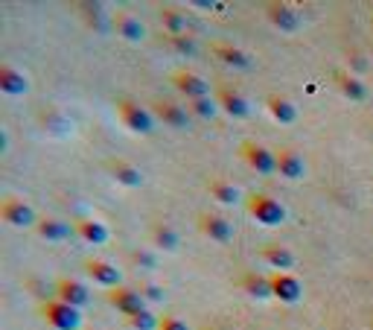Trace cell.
Listing matches in <instances>:
<instances>
[{"mask_svg":"<svg viewBox=\"0 0 373 330\" xmlns=\"http://www.w3.org/2000/svg\"><path fill=\"white\" fill-rule=\"evenodd\" d=\"M245 214L263 228H277L286 222V207L268 193H251L245 199Z\"/></svg>","mask_w":373,"mask_h":330,"instance_id":"obj_1","label":"cell"},{"mask_svg":"<svg viewBox=\"0 0 373 330\" xmlns=\"http://www.w3.org/2000/svg\"><path fill=\"white\" fill-rule=\"evenodd\" d=\"M117 120L122 123V129L132 132V135H140V138H149L154 135V114L149 108H143L140 103L135 100H117Z\"/></svg>","mask_w":373,"mask_h":330,"instance_id":"obj_2","label":"cell"},{"mask_svg":"<svg viewBox=\"0 0 373 330\" xmlns=\"http://www.w3.org/2000/svg\"><path fill=\"white\" fill-rule=\"evenodd\" d=\"M41 319L50 330H82V310L58 301V298H50V301L41 304Z\"/></svg>","mask_w":373,"mask_h":330,"instance_id":"obj_3","label":"cell"},{"mask_svg":"<svg viewBox=\"0 0 373 330\" xmlns=\"http://www.w3.org/2000/svg\"><path fill=\"white\" fill-rule=\"evenodd\" d=\"M239 155L257 175H277V149H268L257 140H242Z\"/></svg>","mask_w":373,"mask_h":330,"instance_id":"obj_4","label":"cell"},{"mask_svg":"<svg viewBox=\"0 0 373 330\" xmlns=\"http://www.w3.org/2000/svg\"><path fill=\"white\" fill-rule=\"evenodd\" d=\"M0 220H4L9 228H36L38 225V214L36 207L18 199V196H6L4 202H0Z\"/></svg>","mask_w":373,"mask_h":330,"instance_id":"obj_5","label":"cell"},{"mask_svg":"<svg viewBox=\"0 0 373 330\" xmlns=\"http://www.w3.org/2000/svg\"><path fill=\"white\" fill-rule=\"evenodd\" d=\"M85 275L90 278L93 287H103V289H117L122 287V269H117L111 260H103V257H90L85 260Z\"/></svg>","mask_w":373,"mask_h":330,"instance_id":"obj_6","label":"cell"},{"mask_svg":"<svg viewBox=\"0 0 373 330\" xmlns=\"http://www.w3.org/2000/svg\"><path fill=\"white\" fill-rule=\"evenodd\" d=\"M108 304H111L120 316L132 319V316H137V313L146 310V298H143L140 289H132V287L122 284V287H117V289L108 292Z\"/></svg>","mask_w":373,"mask_h":330,"instance_id":"obj_7","label":"cell"},{"mask_svg":"<svg viewBox=\"0 0 373 330\" xmlns=\"http://www.w3.org/2000/svg\"><path fill=\"white\" fill-rule=\"evenodd\" d=\"M271 292L280 304H298L303 301V284L292 272H271Z\"/></svg>","mask_w":373,"mask_h":330,"instance_id":"obj_8","label":"cell"},{"mask_svg":"<svg viewBox=\"0 0 373 330\" xmlns=\"http://www.w3.org/2000/svg\"><path fill=\"white\" fill-rule=\"evenodd\" d=\"M169 82L175 85V91H181L186 97V103H193V100H204L210 97V85L204 76L193 73V71H175L169 76Z\"/></svg>","mask_w":373,"mask_h":330,"instance_id":"obj_9","label":"cell"},{"mask_svg":"<svg viewBox=\"0 0 373 330\" xmlns=\"http://www.w3.org/2000/svg\"><path fill=\"white\" fill-rule=\"evenodd\" d=\"M199 228H201V234L210 239V243H219V246H228L231 239L236 237L233 222L219 217V214H201L199 217Z\"/></svg>","mask_w":373,"mask_h":330,"instance_id":"obj_10","label":"cell"},{"mask_svg":"<svg viewBox=\"0 0 373 330\" xmlns=\"http://www.w3.org/2000/svg\"><path fill=\"white\" fill-rule=\"evenodd\" d=\"M53 295L58 298V301L76 307V310L90 304V289L82 281H76V278H58L56 287H53Z\"/></svg>","mask_w":373,"mask_h":330,"instance_id":"obj_11","label":"cell"},{"mask_svg":"<svg viewBox=\"0 0 373 330\" xmlns=\"http://www.w3.org/2000/svg\"><path fill=\"white\" fill-rule=\"evenodd\" d=\"M277 175L286 178V182H300L306 175V161L298 149L292 146H280L277 149Z\"/></svg>","mask_w":373,"mask_h":330,"instance_id":"obj_12","label":"cell"},{"mask_svg":"<svg viewBox=\"0 0 373 330\" xmlns=\"http://www.w3.org/2000/svg\"><path fill=\"white\" fill-rule=\"evenodd\" d=\"M266 15H268L271 26L280 29V33H286V36H292V33L300 29V12L292 4H268Z\"/></svg>","mask_w":373,"mask_h":330,"instance_id":"obj_13","label":"cell"},{"mask_svg":"<svg viewBox=\"0 0 373 330\" xmlns=\"http://www.w3.org/2000/svg\"><path fill=\"white\" fill-rule=\"evenodd\" d=\"M114 29H117V36L122 41H129V44L146 41V24L132 12H117L114 15Z\"/></svg>","mask_w":373,"mask_h":330,"instance_id":"obj_14","label":"cell"},{"mask_svg":"<svg viewBox=\"0 0 373 330\" xmlns=\"http://www.w3.org/2000/svg\"><path fill=\"white\" fill-rule=\"evenodd\" d=\"M73 234L82 239L85 246H105L111 239V231L105 222L100 220H76L73 222Z\"/></svg>","mask_w":373,"mask_h":330,"instance_id":"obj_15","label":"cell"},{"mask_svg":"<svg viewBox=\"0 0 373 330\" xmlns=\"http://www.w3.org/2000/svg\"><path fill=\"white\" fill-rule=\"evenodd\" d=\"M266 108H268L271 120H274V123H280V126H292V123H298V117H300L298 105L289 97H283V94H271L266 100Z\"/></svg>","mask_w":373,"mask_h":330,"instance_id":"obj_16","label":"cell"},{"mask_svg":"<svg viewBox=\"0 0 373 330\" xmlns=\"http://www.w3.org/2000/svg\"><path fill=\"white\" fill-rule=\"evenodd\" d=\"M0 91L6 97H23L29 94V76L12 65H0Z\"/></svg>","mask_w":373,"mask_h":330,"instance_id":"obj_17","label":"cell"},{"mask_svg":"<svg viewBox=\"0 0 373 330\" xmlns=\"http://www.w3.org/2000/svg\"><path fill=\"white\" fill-rule=\"evenodd\" d=\"M260 260L268 269H274V272H292L295 263H298V257H295V252L289 246H266L260 252Z\"/></svg>","mask_w":373,"mask_h":330,"instance_id":"obj_18","label":"cell"},{"mask_svg":"<svg viewBox=\"0 0 373 330\" xmlns=\"http://www.w3.org/2000/svg\"><path fill=\"white\" fill-rule=\"evenodd\" d=\"M216 103H219V108L233 117V120H245V117H251V103H248L239 91H231V88H222L219 94H216Z\"/></svg>","mask_w":373,"mask_h":330,"instance_id":"obj_19","label":"cell"},{"mask_svg":"<svg viewBox=\"0 0 373 330\" xmlns=\"http://www.w3.org/2000/svg\"><path fill=\"white\" fill-rule=\"evenodd\" d=\"M213 56L219 58L222 65H228V68H236V71L251 68V56H248L242 47L231 44V41H216V44H213Z\"/></svg>","mask_w":373,"mask_h":330,"instance_id":"obj_20","label":"cell"},{"mask_svg":"<svg viewBox=\"0 0 373 330\" xmlns=\"http://www.w3.org/2000/svg\"><path fill=\"white\" fill-rule=\"evenodd\" d=\"M108 170H111V178L120 185V187H129V190H137V187H143V172H140V167H135L132 161H111L108 164Z\"/></svg>","mask_w":373,"mask_h":330,"instance_id":"obj_21","label":"cell"},{"mask_svg":"<svg viewBox=\"0 0 373 330\" xmlns=\"http://www.w3.org/2000/svg\"><path fill=\"white\" fill-rule=\"evenodd\" d=\"M239 289H242L248 298H254V301H268V298H274V292H271V278L257 275V272L242 275Z\"/></svg>","mask_w":373,"mask_h":330,"instance_id":"obj_22","label":"cell"},{"mask_svg":"<svg viewBox=\"0 0 373 330\" xmlns=\"http://www.w3.org/2000/svg\"><path fill=\"white\" fill-rule=\"evenodd\" d=\"M154 111H158L161 123L169 126V129H186V108L178 105V103H169V100H158L154 103Z\"/></svg>","mask_w":373,"mask_h":330,"instance_id":"obj_23","label":"cell"},{"mask_svg":"<svg viewBox=\"0 0 373 330\" xmlns=\"http://www.w3.org/2000/svg\"><path fill=\"white\" fill-rule=\"evenodd\" d=\"M36 231H38L41 239H47V243H61V239H68L73 234V225L61 222L56 217H41L38 225H36Z\"/></svg>","mask_w":373,"mask_h":330,"instance_id":"obj_24","label":"cell"},{"mask_svg":"<svg viewBox=\"0 0 373 330\" xmlns=\"http://www.w3.org/2000/svg\"><path fill=\"white\" fill-rule=\"evenodd\" d=\"M335 85H338V91L345 94L350 103H364L367 100V85L353 76V73H345V71H338L335 73Z\"/></svg>","mask_w":373,"mask_h":330,"instance_id":"obj_25","label":"cell"},{"mask_svg":"<svg viewBox=\"0 0 373 330\" xmlns=\"http://www.w3.org/2000/svg\"><path fill=\"white\" fill-rule=\"evenodd\" d=\"M207 190H210V199H216L219 205H239L242 202V190L233 182H225V178H213Z\"/></svg>","mask_w":373,"mask_h":330,"instance_id":"obj_26","label":"cell"},{"mask_svg":"<svg viewBox=\"0 0 373 330\" xmlns=\"http://www.w3.org/2000/svg\"><path fill=\"white\" fill-rule=\"evenodd\" d=\"M161 24L167 38H178L186 33V12H181L178 6H161Z\"/></svg>","mask_w":373,"mask_h":330,"instance_id":"obj_27","label":"cell"},{"mask_svg":"<svg viewBox=\"0 0 373 330\" xmlns=\"http://www.w3.org/2000/svg\"><path fill=\"white\" fill-rule=\"evenodd\" d=\"M152 246L172 254V252H178V246H181V237H178V231H175L172 225L161 222V225L152 228Z\"/></svg>","mask_w":373,"mask_h":330,"instance_id":"obj_28","label":"cell"},{"mask_svg":"<svg viewBox=\"0 0 373 330\" xmlns=\"http://www.w3.org/2000/svg\"><path fill=\"white\" fill-rule=\"evenodd\" d=\"M186 108H190V114L201 117V120H213L216 114H219V103H216V97H204V100H193V103H186Z\"/></svg>","mask_w":373,"mask_h":330,"instance_id":"obj_29","label":"cell"},{"mask_svg":"<svg viewBox=\"0 0 373 330\" xmlns=\"http://www.w3.org/2000/svg\"><path fill=\"white\" fill-rule=\"evenodd\" d=\"M126 324H129V330H158V324H161V316L154 313V310H143V313H137V316H132V319H126Z\"/></svg>","mask_w":373,"mask_h":330,"instance_id":"obj_30","label":"cell"},{"mask_svg":"<svg viewBox=\"0 0 373 330\" xmlns=\"http://www.w3.org/2000/svg\"><path fill=\"white\" fill-rule=\"evenodd\" d=\"M169 47L181 56H193L196 53V41L190 36H178V38H169Z\"/></svg>","mask_w":373,"mask_h":330,"instance_id":"obj_31","label":"cell"},{"mask_svg":"<svg viewBox=\"0 0 373 330\" xmlns=\"http://www.w3.org/2000/svg\"><path fill=\"white\" fill-rule=\"evenodd\" d=\"M140 292H143V298H146V304H149V301L158 304V301H164V298H167L164 287H154V284H140Z\"/></svg>","mask_w":373,"mask_h":330,"instance_id":"obj_32","label":"cell"},{"mask_svg":"<svg viewBox=\"0 0 373 330\" xmlns=\"http://www.w3.org/2000/svg\"><path fill=\"white\" fill-rule=\"evenodd\" d=\"M158 330H190V324H186L184 319H178V316H161Z\"/></svg>","mask_w":373,"mask_h":330,"instance_id":"obj_33","label":"cell"},{"mask_svg":"<svg viewBox=\"0 0 373 330\" xmlns=\"http://www.w3.org/2000/svg\"><path fill=\"white\" fill-rule=\"evenodd\" d=\"M370 330H373V321H370Z\"/></svg>","mask_w":373,"mask_h":330,"instance_id":"obj_34","label":"cell"},{"mask_svg":"<svg viewBox=\"0 0 373 330\" xmlns=\"http://www.w3.org/2000/svg\"><path fill=\"white\" fill-rule=\"evenodd\" d=\"M370 26H373V18H370Z\"/></svg>","mask_w":373,"mask_h":330,"instance_id":"obj_35","label":"cell"}]
</instances>
